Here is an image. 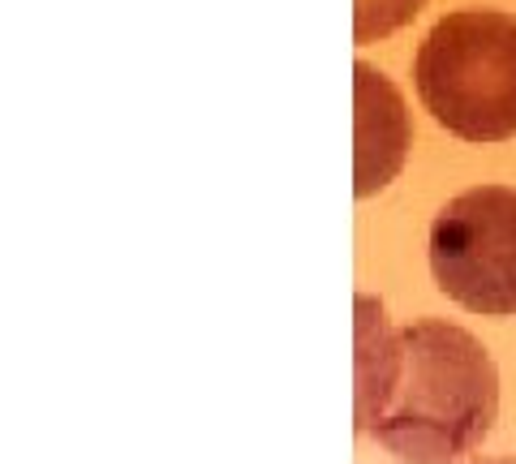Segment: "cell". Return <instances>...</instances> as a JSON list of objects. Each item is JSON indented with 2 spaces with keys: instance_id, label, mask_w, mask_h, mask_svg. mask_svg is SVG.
Instances as JSON below:
<instances>
[{
  "instance_id": "3",
  "label": "cell",
  "mask_w": 516,
  "mask_h": 464,
  "mask_svg": "<svg viewBox=\"0 0 516 464\" xmlns=\"http://www.w3.org/2000/svg\"><path fill=\"white\" fill-rule=\"evenodd\" d=\"M430 275L473 314H516V190L478 185L430 224Z\"/></svg>"
},
{
  "instance_id": "2",
  "label": "cell",
  "mask_w": 516,
  "mask_h": 464,
  "mask_svg": "<svg viewBox=\"0 0 516 464\" xmlns=\"http://www.w3.org/2000/svg\"><path fill=\"white\" fill-rule=\"evenodd\" d=\"M426 112L465 142L516 138V18L504 9H452L413 56Z\"/></svg>"
},
{
  "instance_id": "5",
  "label": "cell",
  "mask_w": 516,
  "mask_h": 464,
  "mask_svg": "<svg viewBox=\"0 0 516 464\" xmlns=\"http://www.w3.org/2000/svg\"><path fill=\"white\" fill-rule=\"evenodd\" d=\"M426 0H353V39L375 43L396 35L400 26H409L422 13Z\"/></svg>"
},
{
  "instance_id": "1",
  "label": "cell",
  "mask_w": 516,
  "mask_h": 464,
  "mask_svg": "<svg viewBox=\"0 0 516 464\" xmlns=\"http://www.w3.org/2000/svg\"><path fill=\"white\" fill-rule=\"evenodd\" d=\"M499 417V370L473 331L418 318L392 327L357 297V430L405 464L473 456Z\"/></svg>"
},
{
  "instance_id": "4",
  "label": "cell",
  "mask_w": 516,
  "mask_h": 464,
  "mask_svg": "<svg viewBox=\"0 0 516 464\" xmlns=\"http://www.w3.org/2000/svg\"><path fill=\"white\" fill-rule=\"evenodd\" d=\"M353 91H357V168H353V190L357 198L379 194L383 185L396 181L405 168L413 129L405 112V95L396 82L379 74L375 65L357 61L353 65Z\"/></svg>"
}]
</instances>
